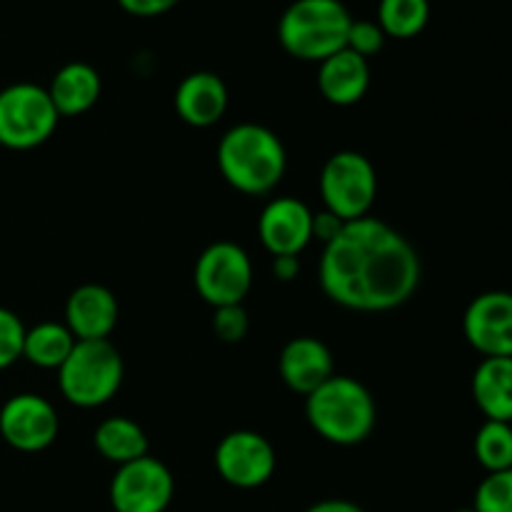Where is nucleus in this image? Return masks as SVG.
<instances>
[{
    "label": "nucleus",
    "mask_w": 512,
    "mask_h": 512,
    "mask_svg": "<svg viewBox=\"0 0 512 512\" xmlns=\"http://www.w3.org/2000/svg\"><path fill=\"white\" fill-rule=\"evenodd\" d=\"M423 278L415 245L385 220L343 225L320 258V288L335 305L355 313H388L408 303Z\"/></svg>",
    "instance_id": "obj_1"
},
{
    "label": "nucleus",
    "mask_w": 512,
    "mask_h": 512,
    "mask_svg": "<svg viewBox=\"0 0 512 512\" xmlns=\"http://www.w3.org/2000/svg\"><path fill=\"white\" fill-rule=\"evenodd\" d=\"M218 168L230 188L258 198L278 188L288 168V155L273 130L258 123H240L220 138Z\"/></svg>",
    "instance_id": "obj_2"
},
{
    "label": "nucleus",
    "mask_w": 512,
    "mask_h": 512,
    "mask_svg": "<svg viewBox=\"0 0 512 512\" xmlns=\"http://www.w3.org/2000/svg\"><path fill=\"white\" fill-rule=\"evenodd\" d=\"M310 428L333 445H360L378 425V405L360 380L333 375L305 398Z\"/></svg>",
    "instance_id": "obj_3"
},
{
    "label": "nucleus",
    "mask_w": 512,
    "mask_h": 512,
    "mask_svg": "<svg viewBox=\"0 0 512 512\" xmlns=\"http://www.w3.org/2000/svg\"><path fill=\"white\" fill-rule=\"evenodd\" d=\"M353 15L340 0H295L278 23V40L288 55L323 63L348 43Z\"/></svg>",
    "instance_id": "obj_4"
},
{
    "label": "nucleus",
    "mask_w": 512,
    "mask_h": 512,
    "mask_svg": "<svg viewBox=\"0 0 512 512\" xmlns=\"http://www.w3.org/2000/svg\"><path fill=\"white\" fill-rule=\"evenodd\" d=\"M123 375V358L110 340H78L58 368V385L75 408H100L115 398Z\"/></svg>",
    "instance_id": "obj_5"
},
{
    "label": "nucleus",
    "mask_w": 512,
    "mask_h": 512,
    "mask_svg": "<svg viewBox=\"0 0 512 512\" xmlns=\"http://www.w3.org/2000/svg\"><path fill=\"white\" fill-rule=\"evenodd\" d=\"M320 195L325 210L343 223L368 218L378 198L375 165L358 150H338L325 160L320 173Z\"/></svg>",
    "instance_id": "obj_6"
},
{
    "label": "nucleus",
    "mask_w": 512,
    "mask_h": 512,
    "mask_svg": "<svg viewBox=\"0 0 512 512\" xmlns=\"http://www.w3.org/2000/svg\"><path fill=\"white\" fill-rule=\"evenodd\" d=\"M58 110L48 88L15 83L0 90V145L10 150H33L53 138Z\"/></svg>",
    "instance_id": "obj_7"
},
{
    "label": "nucleus",
    "mask_w": 512,
    "mask_h": 512,
    "mask_svg": "<svg viewBox=\"0 0 512 512\" xmlns=\"http://www.w3.org/2000/svg\"><path fill=\"white\" fill-rule=\"evenodd\" d=\"M193 280L200 298L213 308L243 305L253 288V263L240 245L218 240L200 253Z\"/></svg>",
    "instance_id": "obj_8"
},
{
    "label": "nucleus",
    "mask_w": 512,
    "mask_h": 512,
    "mask_svg": "<svg viewBox=\"0 0 512 512\" xmlns=\"http://www.w3.org/2000/svg\"><path fill=\"white\" fill-rule=\"evenodd\" d=\"M173 495V473L153 455L120 465L110 480V505L115 512H165Z\"/></svg>",
    "instance_id": "obj_9"
},
{
    "label": "nucleus",
    "mask_w": 512,
    "mask_h": 512,
    "mask_svg": "<svg viewBox=\"0 0 512 512\" xmlns=\"http://www.w3.org/2000/svg\"><path fill=\"white\" fill-rule=\"evenodd\" d=\"M275 465V448L255 430H233L215 448V470L225 483L240 490H253L268 483Z\"/></svg>",
    "instance_id": "obj_10"
},
{
    "label": "nucleus",
    "mask_w": 512,
    "mask_h": 512,
    "mask_svg": "<svg viewBox=\"0 0 512 512\" xmlns=\"http://www.w3.org/2000/svg\"><path fill=\"white\" fill-rule=\"evenodd\" d=\"M60 420L53 403L38 393H18L0 408V438L18 453H40L58 438Z\"/></svg>",
    "instance_id": "obj_11"
},
{
    "label": "nucleus",
    "mask_w": 512,
    "mask_h": 512,
    "mask_svg": "<svg viewBox=\"0 0 512 512\" xmlns=\"http://www.w3.org/2000/svg\"><path fill=\"white\" fill-rule=\"evenodd\" d=\"M463 333L483 358H512V293L488 290L470 300Z\"/></svg>",
    "instance_id": "obj_12"
},
{
    "label": "nucleus",
    "mask_w": 512,
    "mask_h": 512,
    "mask_svg": "<svg viewBox=\"0 0 512 512\" xmlns=\"http://www.w3.org/2000/svg\"><path fill=\"white\" fill-rule=\"evenodd\" d=\"M258 235L263 248L273 258L295 255L298 258L313 243V210L298 198H273L258 220Z\"/></svg>",
    "instance_id": "obj_13"
},
{
    "label": "nucleus",
    "mask_w": 512,
    "mask_h": 512,
    "mask_svg": "<svg viewBox=\"0 0 512 512\" xmlns=\"http://www.w3.org/2000/svg\"><path fill=\"white\" fill-rule=\"evenodd\" d=\"M118 315V298L98 283L78 285L65 300V328L75 340H110Z\"/></svg>",
    "instance_id": "obj_14"
},
{
    "label": "nucleus",
    "mask_w": 512,
    "mask_h": 512,
    "mask_svg": "<svg viewBox=\"0 0 512 512\" xmlns=\"http://www.w3.org/2000/svg\"><path fill=\"white\" fill-rule=\"evenodd\" d=\"M280 378L293 393L308 398L313 390L328 383L335 375V358L328 345L318 338H293L283 348L278 360Z\"/></svg>",
    "instance_id": "obj_15"
},
{
    "label": "nucleus",
    "mask_w": 512,
    "mask_h": 512,
    "mask_svg": "<svg viewBox=\"0 0 512 512\" xmlns=\"http://www.w3.org/2000/svg\"><path fill=\"white\" fill-rule=\"evenodd\" d=\"M175 110L180 120L193 128H210L228 110V88L223 78L210 70H198L180 80L175 90Z\"/></svg>",
    "instance_id": "obj_16"
},
{
    "label": "nucleus",
    "mask_w": 512,
    "mask_h": 512,
    "mask_svg": "<svg viewBox=\"0 0 512 512\" xmlns=\"http://www.w3.org/2000/svg\"><path fill=\"white\" fill-rule=\"evenodd\" d=\"M318 88L320 95L330 105L348 108L360 103L370 88V65L353 50L343 48L335 55L318 63Z\"/></svg>",
    "instance_id": "obj_17"
},
{
    "label": "nucleus",
    "mask_w": 512,
    "mask_h": 512,
    "mask_svg": "<svg viewBox=\"0 0 512 512\" xmlns=\"http://www.w3.org/2000/svg\"><path fill=\"white\" fill-rule=\"evenodd\" d=\"M100 90H103L100 73L93 65L80 63V60L63 65L48 85V95L60 118H75V115L88 113L98 103Z\"/></svg>",
    "instance_id": "obj_18"
},
{
    "label": "nucleus",
    "mask_w": 512,
    "mask_h": 512,
    "mask_svg": "<svg viewBox=\"0 0 512 512\" xmlns=\"http://www.w3.org/2000/svg\"><path fill=\"white\" fill-rule=\"evenodd\" d=\"M473 400L485 420L512 423V358H483L473 373Z\"/></svg>",
    "instance_id": "obj_19"
},
{
    "label": "nucleus",
    "mask_w": 512,
    "mask_h": 512,
    "mask_svg": "<svg viewBox=\"0 0 512 512\" xmlns=\"http://www.w3.org/2000/svg\"><path fill=\"white\" fill-rule=\"evenodd\" d=\"M93 445L108 463L125 465L148 455V435L135 420L115 415L95 428Z\"/></svg>",
    "instance_id": "obj_20"
},
{
    "label": "nucleus",
    "mask_w": 512,
    "mask_h": 512,
    "mask_svg": "<svg viewBox=\"0 0 512 512\" xmlns=\"http://www.w3.org/2000/svg\"><path fill=\"white\" fill-rule=\"evenodd\" d=\"M75 335L65 328V323H38L35 328L25 330L23 358L35 368L58 370L68 360L70 350L75 348Z\"/></svg>",
    "instance_id": "obj_21"
},
{
    "label": "nucleus",
    "mask_w": 512,
    "mask_h": 512,
    "mask_svg": "<svg viewBox=\"0 0 512 512\" xmlns=\"http://www.w3.org/2000/svg\"><path fill=\"white\" fill-rule=\"evenodd\" d=\"M430 20L428 0H380L378 20L385 38L408 40L425 30Z\"/></svg>",
    "instance_id": "obj_22"
},
{
    "label": "nucleus",
    "mask_w": 512,
    "mask_h": 512,
    "mask_svg": "<svg viewBox=\"0 0 512 512\" xmlns=\"http://www.w3.org/2000/svg\"><path fill=\"white\" fill-rule=\"evenodd\" d=\"M475 460L483 465L488 473L512 468V423L500 420H485L475 435Z\"/></svg>",
    "instance_id": "obj_23"
},
{
    "label": "nucleus",
    "mask_w": 512,
    "mask_h": 512,
    "mask_svg": "<svg viewBox=\"0 0 512 512\" xmlns=\"http://www.w3.org/2000/svg\"><path fill=\"white\" fill-rule=\"evenodd\" d=\"M475 512H512V468L488 473L475 490Z\"/></svg>",
    "instance_id": "obj_24"
},
{
    "label": "nucleus",
    "mask_w": 512,
    "mask_h": 512,
    "mask_svg": "<svg viewBox=\"0 0 512 512\" xmlns=\"http://www.w3.org/2000/svg\"><path fill=\"white\" fill-rule=\"evenodd\" d=\"M25 330L28 328L13 310L0 308V370L10 368L23 358Z\"/></svg>",
    "instance_id": "obj_25"
},
{
    "label": "nucleus",
    "mask_w": 512,
    "mask_h": 512,
    "mask_svg": "<svg viewBox=\"0 0 512 512\" xmlns=\"http://www.w3.org/2000/svg\"><path fill=\"white\" fill-rule=\"evenodd\" d=\"M385 45V33L383 28H380L375 20H355L350 23V30H348V43H345V48L353 50V53H358L360 58H373V55H378L380 50H383Z\"/></svg>",
    "instance_id": "obj_26"
},
{
    "label": "nucleus",
    "mask_w": 512,
    "mask_h": 512,
    "mask_svg": "<svg viewBox=\"0 0 512 512\" xmlns=\"http://www.w3.org/2000/svg\"><path fill=\"white\" fill-rule=\"evenodd\" d=\"M213 330L223 343H240L250 330V320L243 305H223V308H215Z\"/></svg>",
    "instance_id": "obj_27"
},
{
    "label": "nucleus",
    "mask_w": 512,
    "mask_h": 512,
    "mask_svg": "<svg viewBox=\"0 0 512 512\" xmlns=\"http://www.w3.org/2000/svg\"><path fill=\"white\" fill-rule=\"evenodd\" d=\"M178 3L180 0H118L120 8L135 18H155V15L173 10Z\"/></svg>",
    "instance_id": "obj_28"
},
{
    "label": "nucleus",
    "mask_w": 512,
    "mask_h": 512,
    "mask_svg": "<svg viewBox=\"0 0 512 512\" xmlns=\"http://www.w3.org/2000/svg\"><path fill=\"white\" fill-rule=\"evenodd\" d=\"M343 220L335 218L333 213H328V210H323V213H313V240L318 238L320 243H330V240L335 238V235L343 230Z\"/></svg>",
    "instance_id": "obj_29"
},
{
    "label": "nucleus",
    "mask_w": 512,
    "mask_h": 512,
    "mask_svg": "<svg viewBox=\"0 0 512 512\" xmlns=\"http://www.w3.org/2000/svg\"><path fill=\"white\" fill-rule=\"evenodd\" d=\"M270 270H273V275L278 280H283V283H290V280L298 278L300 260L295 258V255H278V258H273V265H270Z\"/></svg>",
    "instance_id": "obj_30"
},
{
    "label": "nucleus",
    "mask_w": 512,
    "mask_h": 512,
    "mask_svg": "<svg viewBox=\"0 0 512 512\" xmlns=\"http://www.w3.org/2000/svg\"><path fill=\"white\" fill-rule=\"evenodd\" d=\"M305 512H365L360 505L350 503V500H340V498H330V500H320V503L310 505Z\"/></svg>",
    "instance_id": "obj_31"
},
{
    "label": "nucleus",
    "mask_w": 512,
    "mask_h": 512,
    "mask_svg": "<svg viewBox=\"0 0 512 512\" xmlns=\"http://www.w3.org/2000/svg\"><path fill=\"white\" fill-rule=\"evenodd\" d=\"M455 512H475L473 508H463V510H455Z\"/></svg>",
    "instance_id": "obj_32"
}]
</instances>
